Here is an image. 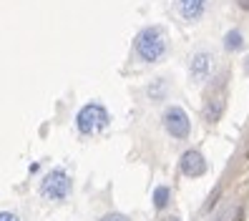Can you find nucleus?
I'll use <instances>...</instances> for the list:
<instances>
[{"label": "nucleus", "instance_id": "15", "mask_svg": "<svg viewBox=\"0 0 249 221\" xmlns=\"http://www.w3.org/2000/svg\"><path fill=\"white\" fill-rule=\"evenodd\" d=\"M244 158H247V161H249V146H247V151H244Z\"/></svg>", "mask_w": 249, "mask_h": 221}, {"label": "nucleus", "instance_id": "7", "mask_svg": "<svg viewBox=\"0 0 249 221\" xmlns=\"http://www.w3.org/2000/svg\"><path fill=\"white\" fill-rule=\"evenodd\" d=\"M207 169H209L207 158H204V153L196 151V149L184 151L181 158H179V171L186 176V179H199V176L207 173Z\"/></svg>", "mask_w": 249, "mask_h": 221}, {"label": "nucleus", "instance_id": "9", "mask_svg": "<svg viewBox=\"0 0 249 221\" xmlns=\"http://www.w3.org/2000/svg\"><path fill=\"white\" fill-rule=\"evenodd\" d=\"M224 48L229 51V53H239L242 48H244V35H242V31H229L227 35H224Z\"/></svg>", "mask_w": 249, "mask_h": 221}, {"label": "nucleus", "instance_id": "3", "mask_svg": "<svg viewBox=\"0 0 249 221\" xmlns=\"http://www.w3.org/2000/svg\"><path fill=\"white\" fill-rule=\"evenodd\" d=\"M38 194L46 199L48 204H63V201H68L71 194H73V179H71V173H68L63 166L51 169V171L40 179Z\"/></svg>", "mask_w": 249, "mask_h": 221}, {"label": "nucleus", "instance_id": "2", "mask_svg": "<svg viewBox=\"0 0 249 221\" xmlns=\"http://www.w3.org/2000/svg\"><path fill=\"white\" fill-rule=\"evenodd\" d=\"M111 126V113L104 103L91 101L76 113V131L86 138H93Z\"/></svg>", "mask_w": 249, "mask_h": 221}, {"label": "nucleus", "instance_id": "1", "mask_svg": "<svg viewBox=\"0 0 249 221\" xmlns=\"http://www.w3.org/2000/svg\"><path fill=\"white\" fill-rule=\"evenodd\" d=\"M134 53L141 63H161L169 55V33L164 25H146L134 38Z\"/></svg>", "mask_w": 249, "mask_h": 221}, {"label": "nucleus", "instance_id": "16", "mask_svg": "<svg viewBox=\"0 0 249 221\" xmlns=\"http://www.w3.org/2000/svg\"><path fill=\"white\" fill-rule=\"evenodd\" d=\"M166 221H179V219H166Z\"/></svg>", "mask_w": 249, "mask_h": 221}, {"label": "nucleus", "instance_id": "5", "mask_svg": "<svg viewBox=\"0 0 249 221\" xmlns=\"http://www.w3.org/2000/svg\"><path fill=\"white\" fill-rule=\"evenodd\" d=\"M224 108H227V81L219 78V83H214V88L207 93V98H204V106H201L204 121L209 126L219 123L224 116Z\"/></svg>", "mask_w": 249, "mask_h": 221}, {"label": "nucleus", "instance_id": "12", "mask_svg": "<svg viewBox=\"0 0 249 221\" xmlns=\"http://www.w3.org/2000/svg\"><path fill=\"white\" fill-rule=\"evenodd\" d=\"M98 221H131L126 214H121V211H108V214H104Z\"/></svg>", "mask_w": 249, "mask_h": 221}, {"label": "nucleus", "instance_id": "14", "mask_svg": "<svg viewBox=\"0 0 249 221\" xmlns=\"http://www.w3.org/2000/svg\"><path fill=\"white\" fill-rule=\"evenodd\" d=\"M237 5H239L242 10H247V13H249V0H237Z\"/></svg>", "mask_w": 249, "mask_h": 221}, {"label": "nucleus", "instance_id": "13", "mask_svg": "<svg viewBox=\"0 0 249 221\" xmlns=\"http://www.w3.org/2000/svg\"><path fill=\"white\" fill-rule=\"evenodd\" d=\"M0 221H23L16 211H8V209H3L0 211Z\"/></svg>", "mask_w": 249, "mask_h": 221}, {"label": "nucleus", "instance_id": "10", "mask_svg": "<svg viewBox=\"0 0 249 221\" xmlns=\"http://www.w3.org/2000/svg\"><path fill=\"white\" fill-rule=\"evenodd\" d=\"M169 204H171V188L169 186H156L154 188V209L164 211Z\"/></svg>", "mask_w": 249, "mask_h": 221}, {"label": "nucleus", "instance_id": "11", "mask_svg": "<svg viewBox=\"0 0 249 221\" xmlns=\"http://www.w3.org/2000/svg\"><path fill=\"white\" fill-rule=\"evenodd\" d=\"M154 85H156V88H149V96H151V101H159V93H161V96L166 93V83H164V78H156Z\"/></svg>", "mask_w": 249, "mask_h": 221}, {"label": "nucleus", "instance_id": "6", "mask_svg": "<svg viewBox=\"0 0 249 221\" xmlns=\"http://www.w3.org/2000/svg\"><path fill=\"white\" fill-rule=\"evenodd\" d=\"M214 70H216V55L212 51L201 48V51H194L192 55H189V78H192L196 85L209 83Z\"/></svg>", "mask_w": 249, "mask_h": 221}, {"label": "nucleus", "instance_id": "8", "mask_svg": "<svg viewBox=\"0 0 249 221\" xmlns=\"http://www.w3.org/2000/svg\"><path fill=\"white\" fill-rule=\"evenodd\" d=\"M174 8H177L179 18L189 25L199 23L204 16H207V8H209V0H174Z\"/></svg>", "mask_w": 249, "mask_h": 221}, {"label": "nucleus", "instance_id": "4", "mask_svg": "<svg viewBox=\"0 0 249 221\" xmlns=\"http://www.w3.org/2000/svg\"><path fill=\"white\" fill-rule=\"evenodd\" d=\"M161 126H164V131L174 141H186L192 136V121H189V113L181 106L164 108V113H161Z\"/></svg>", "mask_w": 249, "mask_h": 221}]
</instances>
